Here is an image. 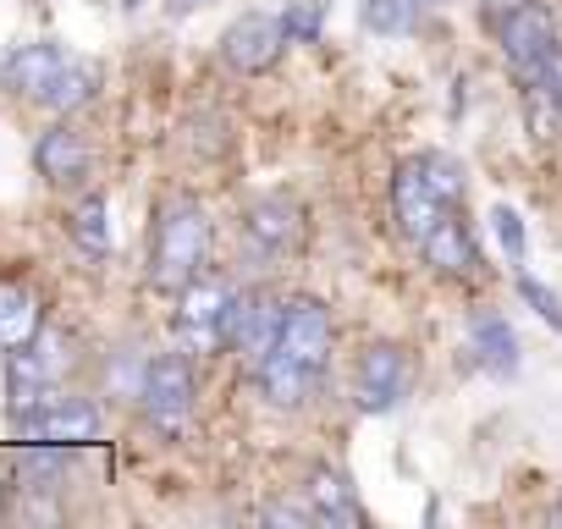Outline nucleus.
<instances>
[{"instance_id":"nucleus-1","label":"nucleus","mask_w":562,"mask_h":529,"mask_svg":"<svg viewBox=\"0 0 562 529\" xmlns=\"http://www.w3.org/2000/svg\"><path fill=\"white\" fill-rule=\"evenodd\" d=\"M210 215L204 204L193 199H171L155 221V243H149V282L166 288V293H182L188 282L204 277V264H210Z\"/></svg>"},{"instance_id":"nucleus-2","label":"nucleus","mask_w":562,"mask_h":529,"mask_svg":"<svg viewBox=\"0 0 562 529\" xmlns=\"http://www.w3.org/2000/svg\"><path fill=\"white\" fill-rule=\"evenodd\" d=\"M458 199H463V171H458V160H447V155L403 160L397 177H392V210H397V226H403L414 243H425V237L452 215Z\"/></svg>"},{"instance_id":"nucleus-3","label":"nucleus","mask_w":562,"mask_h":529,"mask_svg":"<svg viewBox=\"0 0 562 529\" xmlns=\"http://www.w3.org/2000/svg\"><path fill=\"white\" fill-rule=\"evenodd\" d=\"M232 288L226 282H188L177 299V342L182 353H215L226 348V309H232Z\"/></svg>"},{"instance_id":"nucleus-4","label":"nucleus","mask_w":562,"mask_h":529,"mask_svg":"<svg viewBox=\"0 0 562 529\" xmlns=\"http://www.w3.org/2000/svg\"><path fill=\"white\" fill-rule=\"evenodd\" d=\"M288 45H293V40H288V29H281V18L248 12L243 23H232V29L221 34V61H226L232 72L254 78V72H270Z\"/></svg>"},{"instance_id":"nucleus-5","label":"nucleus","mask_w":562,"mask_h":529,"mask_svg":"<svg viewBox=\"0 0 562 529\" xmlns=\"http://www.w3.org/2000/svg\"><path fill=\"white\" fill-rule=\"evenodd\" d=\"M144 414L166 430H177L188 414H193V397H199V381H193V364L182 353H166L144 370Z\"/></svg>"},{"instance_id":"nucleus-6","label":"nucleus","mask_w":562,"mask_h":529,"mask_svg":"<svg viewBox=\"0 0 562 529\" xmlns=\"http://www.w3.org/2000/svg\"><path fill=\"white\" fill-rule=\"evenodd\" d=\"M403 392H408V353L397 342H375L359 359V375H353L359 414H386V408L403 403Z\"/></svg>"},{"instance_id":"nucleus-7","label":"nucleus","mask_w":562,"mask_h":529,"mask_svg":"<svg viewBox=\"0 0 562 529\" xmlns=\"http://www.w3.org/2000/svg\"><path fill=\"white\" fill-rule=\"evenodd\" d=\"M496 34H502V56L518 67V78H535L540 72V61L557 50V29H551V12L546 7H535V0H524V7H513L502 23H496Z\"/></svg>"},{"instance_id":"nucleus-8","label":"nucleus","mask_w":562,"mask_h":529,"mask_svg":"<svg viewBox=\"0 0 562 529\" xmlns=\"http://www.w3.org/2000/svg\"><path fill=\"white\" fill-rule=\"evenodd\" d=\"M23 441H56V447H83L100 436V408L83 397H50L45 408H34L29 419H18Z\"/></svg>"},{"instance_id":"nucleus-9","label":"nucleus","mask_w":562,"mask_h":529,"mask_svg":"<svg viewBox=\"0 0 562 529\" xmlns=\"http://www.w3.org/2000/svg\"><path fill=\"white\" fill-rule=\"evenodd\" d=\"M276 348H281V353H293V359L310 364V370H321V364L331 359V315H326V304H315V299H293L288 315H281V337H276Z\"/></svg>"},{"instance_id":"nucleus-10","label":"nucleus","mask_w":562,"mask_h":529,"mask_svg":"<svg viewBox=\"0 0 562 529\" xmlns=\"http://www.w3.org/2000/svg\"><path fill=\"white\" fill-rule=\"evenodd\" d=\"M281 315H288V304H270V299H254V293L232 299V309H226V348H237L248 359H265L276 348V337H281Z\"/></svg>"},{"instance_id":"nucleus-11","label":"nucleus","mask_w":562,"mask_h":529,"mask_svg":"<svg viewBox=\"0 0 562 529\" xmlns=\"http://www.w3.org/2000/svg\"><path fill=\"white\" fill-rule=\"evenodd\" d=\"M243 232L265 248V254H281V248H299L304 243V210L288 199V193H270V199H254L248 215H243Z\"/></svg>"},{"instance_id":"nucleus-12","label":"nucleus","mask_w":562,"mask_h":529,"mask_svg":"<svg viewBox=\"0 0 562 529\" xmlns=\"http://www.w3.org/2000/svg\"><path fill=\"white\" fill-rule=\"evenodd\" d=\"M34 166H40V177H50V182H78V177L89 171V138H83L72 122H56V127L34 144Z\"/></svg>"},{"instance_id":"nucleus-13","label":"nucleus","mask_w":562,"mask_h":529,"mask_svg":"<svg viewBox=\"0 0 562 529\" xmlns=\"http://www.w3.org/2000/svg\"><path fill=\"white\" fill-rule=\"evenodd\" d=\"M50 359L29 353V348H12L7 359V403H12V419H29L34 408L50 403Z\"/></svg>"},{"instance_id":"nucleus-14","label":"nucleus","mask_w":562,"mask_h":529,"mask_svg":"<svg viewBox=\"0 0 562 529\" xmlns=\"http://www.w3.org/2000/svg\"><path fill=\"white\" fill-rule=\"evenodd\" d=\"M315 375H321V370L299 364L293 353H281V348H270V353L259 359V392H265L276 408H299V403L310 397Z\"/></svg>"},{"instance_id":"nucleus-15","label":"nucleus","mask_w":562,"mask_h":529,"mask_svg":"<svg viewBox=\"0 0 562 529\" xmlns=\"http://www.w3.org/2000/svg\"><path fill=\"white\" fill-rule=\"evenodd\" d=\"M61 67H67L61 45H23V50H12V56H7V67H0V78H7V89H18V94L40 100V94L50 89V78H56Z\"/></svg>"},{"instance_id":"nucleus-16","label":"nucleus","mask_w":562,"mask_h":529,"mask_svg":"<svg viewBox=\"0 0 562 529\" xmlns=\"http://www.w3.org/2000/svg\"><path fill=\"white\" fill-rule=\"evenodd\" d=\"M419 248H425V259L436 264L441 277H474V271H480L474 237H469V226H463L458 215H447V221H441V226H436V232L419 243Z\"/></svg>"},{"instance_id":"nucleus-17","label":"nucleus","mask_w":562,"mask_h":529,"mask_svg":"<svg viewBox=\"0 0 562 529\" xmlns=\"http://www.w3.org/2000/svg\"><path fill=\"white\" fill-rule=\"evenodd\" d=\"M310 507L321 524H364L359 502H353V485L342 469H315L310 474Z\"/></svg>"},{"instance_id":"nucleus-18","label":"nucleus","mask_w":562,"mask_h":529,"mask_svg":"<svg viewBox=\"0 0 562 529\" xmlns=\"http://www.w3.org/2000/svg\"><path fill=\"white\" fill-rule=\"evenodd\" d=\"M40 337V299L29 288L0 282V348H29Z\"/></svg>"},{"instance_id":"nucleus-19","label":"nucleus","mask_w":562,"mask_h":529,"mask_svg":"<svg viewBox=\"0 0 562 529\" xmlns=\"http://www.w3.org/2000/svg\"><path fill=\"white\" fill-rule=\"evenodd\" d=\"M474 359L491 370V375H513L518 370V337L502 315H474Z\"/></svg>"},{"instance_id":"nucleus-20","label":"nucleus","mask_w":562,"mask_h":529,"mask_svg":"<svg viewBox=\"0 0 562 529\" xmlns=\"http://www.w3.org/2000/svg\"><path fill=\"white\" fill-rule=\"evenodd\" d=\"M67 232H72V243L83 248V254H111V243H116V226H111V204L94 193V199H83L72 215H67Z\"/></svg>"},{"instance_id":"nucleus-21","label":"nucleus","mask_w":562,"mask_h":529,"mask_svg":"<svg viewBox=\"0 0 562 529\" xmlns=\"http://www.w3.org/2000/svg\"><path fill=\"white\" fill-rule=\"evenodd\" d=\"M94 89H100V72L83 67V61H67V67L50 78V89L40 94V105H50V111H78V105L94 100Z\"/></svg>"},{"instance_id":"nucleus-22","label":"nucleus","mask_w":562,"mask_h":529,"mask_svg":"<svg viewBox=\"0 0 562 529\" xmlns=\"http://www.w3.org/2000/svg\"><path fill=\"white\" fill-rule=\"evenodd\" d=\"M321 23H326L321 0H293V7L281 12V29H288L293 45H315V40H321Z\"/></svg>"},{"instance_id":"nucleus-23","label":"nucleus","mask_w":562,"mask_h":529,"mask_svg":"<svg viewBox=\"0 0 562 529\" xmlns=\"http://www.w3.org/2000/svg\"><path fill=\"white\" fill-rule=\"evenodd\" d=\"M518 293H524V304H529V309H535V315H540L557 337H562V299H557L551 288H540L535 277H518Z\"/></svg>"},{"instance_id":"nucleus-24","label":"nucleus","mask_w":562,"mask_h":529,"mask_svg":"<svg viewBox=\"0 0 562 529\" xmlns=\"http://www.w3.org/2000/svg\"><path fill=\"white\" fill-rule=\"evenodd\" d=\"M529 89H535V94H540V100H546V105L562 116V45H557V50L540 61V72L529 78Z\"/></svg>"},{"instance_id":"nucleus-25","label":"nucleus","mask_w":562,"mask_h":529,"mask_svg":"<svg viewBox=\"0 0 562 529\" xmlns=\"http://www.w3.org/2000/svg\"><path fill=\"white\" fill-rule=\"evenodd\" d=\"M491 226H496V243L507 248V259L524 264V221H518V210L496 204V210H491Z\"/></svg>"},{"instance_id":"nucleus-26","label":"nucleus","mask_w":562,"mask_h":529,"mask_svg":"<svg viewBox=\"0 0 562 529\" xmlns=\"http://www.w3.org/2000/svg\"><path fill=\"white\" fill-rule=\"evenodd\" d=\"M408 7H414V0H364V23L375 34H397L408 23Z\"/></svg>"},{"instance_id":"nucleus-27","label":"nucleus","mask_w":562,"mask_h":529,"mask_svg":"<svg viewBox=\"0 0 562 529\" xmlns=\"http://www.w3.org/2000/svg\"><path fill=\"white\" fill-rule=\"evenodd\" d=\"M551 524H562V507H551Z\"/></svg>"},{"instance_id":"nucleus-28","label":"nucleus","mask_w":562,"mask_h":529,"mask_svg":"<svg viewBox=\"0 0 562 529\" xmlns=\"http://www.w3.org/2000/svg\"><path fill=\"white\" fill-rule=\"evenodd\" d=\"M414 7H441V0H414Z\"/></svg>"},{"instance_id":"nucleus-29","label":"nucleus","mask_w":562,"mask_h":529,"mask_svg":"<svg viewBox=\"0 0 562 529\" xmlns=\"http://www.w3.org/2000/svg\"><path fill=\"white\" fill-rule=\"evenodd\" d=\"M177 7H188V0H177Z\"/></svg>"}]
</instances>
